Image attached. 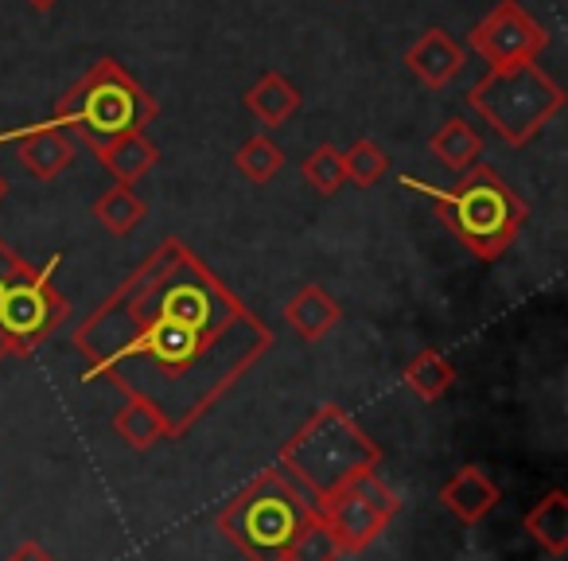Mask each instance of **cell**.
Wrapping results in <instances>:
<instances>
[{"label": "cell", "instance_id": "cell-8", "mask_svg": "<svg viewBox=\"0 0 568 561\" xmlns=\"http://www.w3.org/2000/svg\"><path fill=\"white\" fill-rule=\"evenodd\" d=\"M467 48L487 67L537 63V56L549 48V32L521 9L518 0H498L495 9L467 32Z\"/></svg>", "mask_w": 568, "mask_h": 561}, {"label": "cell", "instance_id": "cell-21", "mask_svg": "<svg viewBox=\"0 0 568 561\" xmlns=\"http://www.w3.org/2000/svg\"><path fill=\"white\" fill-rule=\"evenodd\" d=\"M234 164L250 183H273L276 172L284 168V152H281V144H276L273 137L257 133L234 152Z\"/></svg>", "mask_w": 568, "mask_h": 561}, {"label": "cell", "instance_id": "cell-9", "mask_svg": "<svg viewBox=\"0 0 568 561\" xmlns=\"http://www.w3.org/2000/svg\"><path fill=\"white\" fill-rule=\"evenodd\" d=\"M316 511H320V519L327 522V530L335 534V542H339L343 553L371 550V545L378 542V538L386 534V527H389V522L382 519L371 503H366L358 488L339 491V495L327 499V503L316 507Z\"/></svg>", "mask_w": 568, "mask_h": 561}, {"label": "cell", "instance_id": "cell-5", "mask_svg": "<svg viewBox=\"0 0 568 561\" xmlns=\"http://www.w3.org/2000/svg\"><path fill=\"white\" fill-rule=\"evenodd\" d=\"M312 514L316 507L284 480L281 468H268L222 507L219 534L234 542L245 561H284Z\"/></svg>", "mask_w": 568, "mask_h": 561}, {"label": "cell", "instance_id": "cell-13", "mask_svg": "<svg viewBox=\"0 0 568 561\" xmlns=\"http://www.w3.org/2000/svg\"><path fill=\"white\" fill-rule=\"evenodd\" d=\"M281 317L304 343H320L335 324H339L343 309L324 285H301L288 301H284Z\"/></svg>", "mask_w": 568, "mask_h": 561}, {"label": "cell", "instance_id": "cell-26", "mask_svg": "<svg viewBox=\"0 0 568 561\" xmlns=\"http://www.w3.org/2000/svg\"><path fill=\"white\" fill-rule=\"evenodd\" d=\"M28 4H32V9H40V12H48V9H55L59 0H28Z\"/></svg>", "mask_w": 568, "mask_h": 561}, {"label": "cell", "instance_id": "cell-3", "mask_svg": "<svg viewBox=\"0 0 568 561\" xmlns=\"http://www.w3.org/2000/svg\"><path fill=\"white\" fill-rule=\"evenodd\" d=\"M382 449L343 405L327 402L281 444V468H288L301 488L312 491L320 507L339 491L355 488L363 475L378 472Z\"/></svg>", "mask_w": 568, "mask_h": 561}, {"label": "cell", "instance_id": "cell-25", "mask_svg": "<svg viewBox=\"0 0 568 561\" xmlns=\"http://www.w3.org/2000/svg\"><path fill=\"white\" fill-rule=\"evenodd\" d=\"M4 561H55V553H51L48 545H40V542H20Z\"/></svg>", "mask_w": 568, "mask_h": 561}, {"label": "cell", "instance_id": "cell-12", "mask_svg": "<svg viewBox=\"0 0 568 561\" xmlns=\"http://www.w3.org/2000/svg\"><path fill=\"white\" fill-rule=\"evenodd\" d=\"M74 141L67 129H59L55 121L51 126H32L24 133H17V157L36 180L51 183L74 164Z\"/></svg>", "mask_w": 568, "mask_h": 561}, {"label": "cell", "instance_id": "cell-4", "mask_svg": "<svg viewBox=\"0 0 568 561\" xmlns=\"http://www.w3.org/2000/svg\"><path fill=\"white\" fill-rule=\"evenodd\" d=\"M156 118V98L110 56L98 59L55 102V126L79 133L90 149H102L113 137L144 133Z\"/></svg>", "mask_w": 568, "mask_h": 561}, {"label": "cell", "instance_id": "cell-22", "mask_svg": "<svg viewBox=\"0 0 568 561\" xmlns=\"http://www.w3.org/2000/svg\"><path fill=\"white\" fill-rule=\"evenodd\" d=\"M301 172H304V180H308V188L320 191V196H335V191L347 183V172H343V152L335 149V144H320V149H312L308 157H304Z\"/></svg>", "mask_w": 568, "mask_h": 561}, {"label": "cell", "instance_id": "cell-19", "mask_svg": "<svg viewBox=\"0 0 568 561\" xmlns=\"http://www.w3.org/2000/svg\"><path fill=\"white\" fill-rule=\"evenodd\" d=\"M402 379L420 402H440V398L456 387V367H452V359H444L436 348H425L405 363Z\"/></svg>", "mask_w": 568, "mask_h": 561}, {"label": "cell", "instance_id": "cell-1", "mask_svg": "<svg viewBox=\"0 0 568 561\" xmlns=\"http://www.w3.org/2000/svg\"><path fill=\"white\" fill-rule=\"evenodd\" d=\"M82 382H110L156 405L172 441L187 437L261 359L273 328L180 238H164L74 328Z\"/></svg>", "mask_w": 568, "mask_h": 561}, {"label": "cell", "instance_id": "cell-18", "mask_svg": "<svg viewBox=\"0 0 568 561\" xmlns=\"http://www.w3.org/2000/svg\"><path fill=\"white\" fill-rule=\"evenodd\" d=\"M428 152L440 160L452 172H467L471 164H479L483 157V137L471 121L464 118H448L433 137H428Z\"/></svg>", "mask_w": 568, "mask_h": 561}, {"label": "cell", "instance_id": "cell-24", "mask_svg": "<svg viewBox=\"0 0 568 561\" xmlns=\"http://www.w3.org/2000/svg\"><path fill=\"white\" fill-rule=\"evenodd\" d=\"M343 550L339 542H335V534L327 530V522L320 519V511L308 519V527L296 534L293 550H288V558L284 561H339Z\"/></svg>", "mask_w": 568, "mask_h": 561}, {"label": "cell", "instance_id": "cell-17", "mask_svg": "<svg viewBox=\"0 0 568 561\" xmlns=\"http://www.w3.org/2000/svg\"><path fill=\"white\" fill-rule=\"evenodd\" d=\"M113 433L133 452H149L152 444L172 441V429H168L164 413H160L156 405L141 402V398H129V402L113 413Z\"/></svg>", "mask_w": 568, "mask_h": 561}, {"label": "cell", "instance_id": "cell-16", "mask_svg": "<svg viewBox=\"0 0 568 561\" xmlns=\"http://www.w3.org/2000/svg\"><path fill=\"white\" fill-rule=\"evenodd\" d=\"M98 152V164L113 176L118 183L133 188L141 176H149L160 160V149L149 141V133H125V137H113L110 144H102Z\"/></svg>", "mask_w": 568, "mask_h": 561}, {"label": "cell", "instance_id": "cell-27", "mask_svg": "<svg viewBox=\"0 0 568 561\" xmlns=\"http://www.w3.org/2000/svg\"><path fill=\"white\" fill-rule=\"evenodd\" d=\"M4 191H9V183H4V180H0V199H4Z\"/></svg>", "mask_w": 568, "mask_h": 561}, {"label": "cell", "instance_id": "cell-14", "mask_svg": "<svg viewBox=\"0 0 568 561\" xmlns=\"http://www.w3.org/2000/svg\"><path fill=\"white\" fill-rule=\"evenodd\" d=\"M301 106H304V94L296 90V82H288L281 71H265L245 90V110L265 129H281L284 121L301 113Z\"/></svg>", "mask_w": 568, "mask_h": 561}, {"label": "cell", "instance_id": "cell-23", "mask_svg": "<svg viewBox=\"0 0 568 561\" xmlns=\"http://www.w3.org/2000/svg\"><path fill=\"white\" fill-rule=\"evenodd\" d=\"M386 168H389V157L371 137H363V141H355L343 152V172H347V183H355V188H374V183L386 176Z\"/></svg>", "mask_w": 568, "mask_h": 561}, {"label": "cell", "instance_id": "cell-15", "mask_svg": "<svg viewBox=\"0 0 568 561\" xmlns=\"http://www.w3.org/2000/svg\"><path fill=\"white\" fill-rule=\"evenodd\" d=\"M521 530L541 545L549 558L568 553V495L560 488H549L521 519Z\"/></svg>", "mask_w": 568, "mask_h": 561}, {"label": "cell", "instance_id": "cell-7", "mask_svg": "<svg viewBox=\"0 0 568 561\" xmlns=\"http://www.w3.org/2000/svg\"><path fill=\"white\" fill-rule=\"evenodd\" d=\"M467 110L483 118L510 149L529 144L560 110H565V90L545 67L514 63L490 67L471 90H467Z\"/></svg>", "mask_w": 568, "mask_h": 561}, {"label": "cell", "instance_id": "cell-11", "mask_svg": "<svg viewBox=\"0 0 568 561\" xmlns=\"http://www.w3.org/2000/svg\"><path fill=\"white\" fill-rule=\"evenodd\" d=\"M467 63V51L452 40L444 28H428L409 51H405V67L413 79H420L428 90H444Z\"/></svg>", "mask_w": 568, "mask_h": 561}, {"label": "cell", "instance_id": "cell-20", "mask_svg": "<svg viewBox=\"0 0 568 561\" xmlns=\"http://www.w3.org/2000/svg\"><path fill=\"white\" fill-rule=\"evenodd\" d=\"M144 214H149L144 199L136 196L133 188H125V183H118V188L102 191V196L94 199V219L118 238L133 234V230L144 222Z\"/></svg>", "mask_w": 568, "mask_h": 561}, {"label": "cell", "instance_id": "cell-6", "mask_svg": "<svg viewBox=\"0 0 568 561\" xmlns=\"http://www.w3.org/2000/svg\"><path fill=\"white\" fill-rule=\"evenodd\" d=\"M59 253L43 266L24 261L0 238V363L4 359H28L51 340L67 317V301L55 289Z\"/></svg>", "mask_w": 568, "mask_h": 561}, {"label": "cell", "instance_id": "cell-2", "mask_svg": "<svg viewBox=\"0 0 568 561\" xmlns=\"http://www.w3.org/2000/svg\"><path fill=\"white\" fill-rule=\"evenodd\" d=\"M402 188L420 191L436 207V219L479 261L506 258V250L518 242L521 227L529 219L526 199L483 160L467 168V172H459V180L452 188H436V183L409 180V176L402 180Z\"/></svg>", "mask_w": 568, "mask_h": 561}, {"label": "cell", "instance_id": "cell-10", "mask_svg": "<svg viewBox=\"0 0 568 561\" xmlns=\"http://www.w3.org/2000/svg\"><path fill=\"white\" fill-rule=\"evenodd\" d=\"M440 503H444V511L456 514L464 527H475V522H483L503 503V491H498V483L487 475V468L464 464V468H456V475L444 480Z\"/></svg>", "mask_w": 568, "mask_h": 561}]
</instances>
